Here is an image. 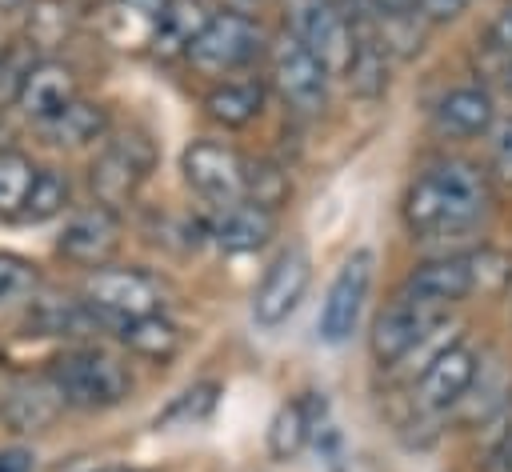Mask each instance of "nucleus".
<instances>
[{"instance_id":"f257e3e1","label":"nucleus","mask_w":512,"mask_h":472,"mask_svg":"<svg viewBox=\"0 0 512 472\" xmlns=\"http://www.w3.org/2000/svg\"><path fill=\"white\" fill-rule=\"evenodd\" d=\"M484 204H488L484 176L464 160H444L408 188L404 220L416 236H444L476 224Z\"/></svg>"},{"instance_id":"f03ea898","label":"nucleus","mask_w":512,"mask_h":472,"mask_svg":"<svg viewBox=\"0 0 512 472\" xmlns=\"http://www.w3.org/2000/svg\"><path fill=\"white\" fill-rule=\"evenodd\" d=\"M52 388L60 392L64 404L72 408H112L132 392V376L128 368L108 356L104 348H72L60 352L48 368Z\"/></svg>"},{"instance_id":"7ed1b4c3","label":"nucleus","mask_w":512,"mask_h":472,"mask_svg":"<svg viewBox=\"0 0 512 472\" xmlns=\"http://www.w3.org/2000/svg\"><path fill=\"white\" fill-rule=\"evenodd\" d=\"M84 304H92L108 320L152 316L164 308V284L144 268H96L84 280Z\"/></svg>"},{"instance_id":"20e7f679","label":"nucleus","mask_w":512,"mask_h":472,"mask_svg":"<svg viewBox=\"0 0 512 472\" xmlns=\"http://www.w3.org/2000/svg\"><path fill=\"white\" fill-rule=\"evenodd\" d=\"M288 24L292 36L328 68V76L352 64L356 36L332 0H288Z\"/></svg>"},{"instance_id":"39448f33","label":"nucleus","mask_w":512,"mask_h":472,"mask_svg":"<svg viewBox=\"0 0 512 472\" xmlns=\"http://www.w3.org/2000/svg\"><path fill=\"white\" fill-rule=\"evenodd\" d=\"M264 36H260V24L248 20V16H236V12H220L212 16L200 36L188 44V60L200 68V72H236L244 68L248 60H256Z\"/></svg>"},{"instance_id":"423d86ee","label":"nucleus","mask_w":512,"mask_h":472,"mask_svg":"<svg viewBox=\"0 0 512 472\" xmlns=\"http://www.w3.org/2000/svg\"><path fill=\"white\" fill-rule=\"evenodd\" d=\"M368 284H372V252L368 248H356L340 272L332 276L328 284V296L320 304V316H316V332L324 344H344L360 320V308L368 300Z\"/></svg>"},{"instance_id":"0eeeda50","label":"nucleus","mask_w":512,"mask_h":472,"mask_svg":"<svg viewBox=\"0 0 512 472\" xmlns=\"http://www.w3.org/2000/svg\"><path fill=\"white\" fill-rule=\"evenodd\" d=\"M448 308L444 304H432V300H400L392 304L376 324H372V356L380 364H396L404 360L408 352H416L432 332H440Z\"/></svg>"},{"instance_id":"6e6552de","label":"nucleus","mask_w":512,"mask_h":472,"mask_svg":"<svg viewBox=\"0 0 512 472\" xmlns=\"http://www.w3.org/2000/svg\"><path fill=\"white\" fill-rule=\"evenodd\" d=\"M308 280H312V260H308V252H304L300 244L284 248V252L272 260V268L264 272V280H260V288H256V296H252V320H256L260 328H280V324L296 312V304L304 300Z\"/></svg>"},{"instance_id":"1a4fd4ad","label":"nucleus","mask_w":512,"mask_h":472,"mask_svg":"<svg viewBox=\"0 0 512 472\" xmlns=\"http://www.w3.org/2000/svg\"><path fill=\"white\" fill-rule=\"evenodd\" d=\"M184 180L212 204H236L244 196V156L220 140H196L180 156Z\"/></svg>"},{"instance_id":"9d476101","label":"nucleus","mask_w":512,"mask_h":472,"mask_svg":"<svg viewBox=\"0 0 512 472\" xmlns=\"http://www.w3.org/2000/svg\"><path fill=\"white\" fill-rule=\"evenodd\" d=\"M148 168H152V144L140 132L108 140V148L92 164V192H96V200L104 208H116V204L132 200V192L140 188Z\"/></svg>"},{"instance_id":"9b49d317","label":"nucleus","mask_w":512,"mask_h":472,"mask_svg":"<svg viewBox=\"0 0 512 472\" xmlns=\"http://www.w3.org/2000/svg\"><path fill=\"white\" fill-rule=\"evenodd\" d=\"M272 80H276L280 96L300 112H320L324 100H328V68L296 36L276 40V48H272Z\"/></svg>"},{"instance_id":"f8f14e48","label":"nucleus","mask_w":512,"mask_h":472,"mask_svg":"<svg viewBox=\"0 0 512 472\" xmlns=\"http://www.w3.org/2000/svg\"><path fill=\"white\" fill-rule=\"evenodd\" d=\"M476 352L468 344H448L440 348L424 368H420V384H416V400L424 412H444L452 404L464 400L472 376H476Z\"/></svg>"},{"instance_id":"ddd939ff","label":"nucleus","mask_w":512,"mask_h":472,"mask_svg":"<svg viewBox=\"0 0 512 472\" xmlns=\"http://www.w3.org/2000/svg\"><path fill=\"white\" fill-rule=\"evenodd\" d=\"M116 244H120V220L104 204H92V208L76 212L64 224L60 240H56L60 256L72 260V264H84V268H100L116 252Z\"/></svg>"},{"instance_id":"4468645a","label":"nucleus","mask_w":512,"mask_h":472,"mask_svg":"<svg viewBox=\"0 0 512 472\" xmlns=\"http://www.w3.org/2000/svg\"><path fill=\"white\" fill-rule=\"evenodd\" d=\"M60 392L52 380H32V376H0V416L16 432H36L48 428L60 412Z\"/></svg>"},{"instance_id":"2eb2a0df","label":"nucleus","mask_w":512,"mask_h":472,"mask_svg":"<svg viewBox=\"0 0 512 472\" xmlns=\"http://www.w3.org/2000/svg\"><path fill=\"white\" fill-rule=\"evenodd\" d=\"M72 100H80L76 96V76H72V68L56 64V60H36L24 76V84H20V96H16L20 112L28 120H40V124L56 120Z\"/></svg>"},{"instance_id":"dca6fc26","label":"nucleus","mask_w":512,"mask_h":472,"mask_svg":"<svg viewBox=\"0 0 512 472\" xmlns=\"http://www.w3.org/2000/svg\"><path fill=\"white\" fill-rule=\"evenodd\" d=\"M276 220L268 208L252 204V200H236V204H224L216 212V220L208 224V236L224 248V252H256L268 244Z\"/></svg>"},{"instance_id":"f3484780","label":"nucleus","mask_w":512,"mask_h":472,"mask_svg":"<svg viewBox=\"0 0 512 472\" xmlns=\"http://www.w3.org/2000/svg\"><path fill=\"white\" fill-rule=\"evenodd\" d=\"M404 292L416 296V300H432V304H456L472 292V272H468V260L464 256H444V260H428L420 264L408 280H404Z\"/></svg>"},{"instance_id":"a211bd4d","label":"nucleus","mask_w":512,"mask_h":472,"mask_svg":"<svg viewBox=\"0 0 512 472\" xmlns=\"http://www.w3.org/2000/svg\"><path fill=\"white\" fill-rule=\"evenodd\" d=\"M320 416H324V400L316 392H308L304 400H292V404L276 408V416L268 424V452L276 460H292L308 444V436L316 432V420Z\"/></svg>"},{"instance_id":"6ab92c4d","label":"nucleus","mask_w":512,"mask_h":472,"mask_svg":"<svg viewBox=\"0 0 512 472\" xmlns=\"http://www.w3.org/2000/svg\"><path fill=\"white\" fill-rule=\"evenodd\" d=\"M492 96L484 88H452L440 104H436V120L444 132H456V136H480L492 128Z\"/></svg>"},{"instance_id":"aec40b11","label":"nucleus","mask_w":512,"mask_h":472,"mask_svg":"<svg viewBox=\"0 0 512 472\" xmlns=\"http://www.w3.org/2000/svg\"><path fill=\"white\" fill-rule=\"evenodd\" d=\"M120 328V340L136 352V356H148V360H172L180 352V332L172 320H164L160 312L152 316H128L116 324Z\"/></svg>"},{"instance_id":"412c9836","label":"nucleus","mask_w":512,"mask_h":472,"mask_svg":"<svg viewBox=\"0 0 512 472\" xmlns=\"http://www.w3.org/2000/svg\"><path fill=\"white\" fill-rule=\"evenodd\" d=\"M204 108H208L212 120H220V124H228V128H240V124H248L252 116H260V108H264V88H260L256 80H232V84L212 88L208 100H204Z\"/></svg>"},{"instance_id":"4be33fe9","label":"nucleus","mask_w":512,"mask_h":472,"mask_svg":"<svg viewBox=\"0 0 512 472\" xmlns=\"http://www.w3.org/2000/svg\"><path fill=\"white\" fill-rule=\"evenodd\" d=\"M212 16L204 12L200 0H168V8L156 16V48L168 44V52H188V44L200 36V28Z\"/></svg>"},{"instance_id":"5701e85b","label":"nucleus","mask_w":512,"mask_h":472,"mask_svg":"<svg viewBox=\"0 0 512 472\" xmlns=\"http://www.w3.org/2000/svg\"><path fill=\"white\" fill-rule=\"evenodd\" d=\"M104 128H108L104 108H100V104H88V100H72L56 120H48V124H44L48 140H52V144H68V148L96 140Z\"/></svg>"},{"instance_id":"b1692460","label":"nucleus","mask_w":512,"mask_h":472,"mask_svg":"<svg viewBox=\"0 0 512 472\" xmlns=\"http://www.w3.org/2000/svg\"><path fill=\"white\" fill-rule=\"evenodd\" d=\"M24 28H28V44H32V48L52 52V48H60V44L68 40V32H72V4H64V0H36V4L28 8Z\"/></svg>"},{"instance_id":"393cba45","label":"nucleus","mask_w":512,"mask_h":472,"mask_svg":"<svg viewBox=\"0 0 512 472\" xmlns=\"http://www.w3.org/2000/svg\"><path fill=\"white\" fill-rule=\"evenodd\" d=\"M348 76V88L356 96H380L384 84H388V64H384V52L372 44V40H356V52H352V64L344 68Z\"/></svg>"},{"instance_id":"a878e982","label":"nucleus","mask_w":512,"mask_h":472,"mask_svg":"<svg viewBox=\"0 0 512 472\" xmlns=\"http://www.w3.org/2000/svg\"><path fill=\"white\" fill-rule=\"evenodd\" d=\"M36 168L28 156L20 152H0V216H16L24 212V200L32 192Z\"/></svg>"},{"instance_id":"bb28decb","label":"nucleus","mask_w":512,"mask_h":472,"mask_svg":"<svg viewBox=\"0 0 512 472\" xmlns=\"http://www.w3.org/2000/svg\"><path fill=\"white\" fill-rule=\"evenodd\" d=\"M64 204H68V176L56 172V168H36V180H32V192H28L20 216L52 220L56 212H64Z\"/></svg>"},{"instance_id":"cd10ccee","label":"nucleus","mask_w":512,"mask_h":472,"mask_svg":"<svg viewBox=\"0 0 512 472\" xmlns=\"http://www.w3.org/2000/svg\"><path fill=\"white\" fill-rule=\"evenodd\" d=\"M288 192H292V184L276 164H248L244 168V200L276 212L288 200Z\"/></svg>"},{"instance_id":"c85d7f7f","label":"nucleus","mask_w":512,"mask_h":472,"mask_svg":"<svg viewBox=\"0 0 512 472\" xmlns=\"http://www.w3.org/2000/svg\"><path fill=\"white\" fill-rule=\"evenodd\" d=\"M220 400V384H196L188 392H180L160 416H156V428H168V424H196V420H208L212 408Z\"/></svg>"},{"instance_id":"c756f323","label":"nucleus","mask_w":512,"mask_h":472,"mask_svg":"<svg viewBox=\"0 0 512 472\" xmlns=\"http://www.w3.org/2000/svg\"><path fill=\"white\" fill-rule=\"evenodd\" d=\"M468 260V272H472V292H504L512 284V252L504 248H480Z\"/></svg>"},{"instance_id":"7c9ffc66","label":"nucleus","mask_w":512,"mask_h":472,"mask_svg":"<svg viewBox=\"0 0 512 472\" xmlns=\"http://www.w3.org/2000/svg\"><path fill=\"white\" fill-rule=\"evenodd\" d=\"M32 284H36V268L24 256L0 252V304L20 300L24 292H32Z\"/></svg>"},{"instance_id":"2f4dec72","label":"nucleus","mask_w":512,"mask_h":472,"mask_svg":"<svg viewBox=\"0 0 512 472\" xmlns=\"http://www.w3.org/2000/svg\"><path fill=\"white\" fill-rule=\"evenodd\" d=\"M32 64L36 60H32V52L24 44H12V48L0 52V104L20 96V84H24V76H28Z\"/></svg>"},{"instance_id":"473e14b6","label":"nucleus","mask_w":512,"mask_h":472,"mask_svg":"<svg viewBox=\"0 0 512 472\" xmlns=\"http://www.w3.org/2000/svg\"><path fill=\"white\" fill-rule=\"evenodd\" d=\"M488 44H492L500 56H508V60H512V8H508V12H500V16L492 20V28H488Z\"/></svg>"},{"instance_id":"72a5a7b5","label":"nucleus","mask_w":512,"mask_h":472,"mask_svg":"<svg viewBox=\"0 0 512 472\" xmlns=\"http://www.w3.org/2000/svg\"><path fill=\"white\" fill-rule=\"evenodd\" d=\"M496 172L504 180H512V124H504L496 136Z\"/></svg>"},{"instance_id":"f704fd0d","label":"nucleus","mask_w":512,"mask_h":472,"mask_svg":"<svg viewBox=\"0 0 512 472\" xmlns=\"http://www.w3.org/2000/svg\"><path fill=\"white\" fill-rule=\"evenodd\" d=\"M0 472H32V452H24V448H4V452H0Z\"/></svg>"},{"instance_id":"c9c22d12","label":"nucleus","mask_w":512,"mask_h":472,"mask_svg":"<svg viewBox=\"0 0 512 472\" xmlns=\"http://www.w3.org/2000/svg\"><path fill=\"white\" fill-rule=\"evenodd\" d=\"M416 4H420V8H424L432 20H448V16H456V12H460L468 0H416Z\"/></svg>"},{"instance_id":"e433bc0d","label":"nucleus","mask_w":512,"mask_h":472,"mask_svg":"<svg viewBox=\"0 0 512 472\" xmlns=\"http://www.w3.org/2000/svg\"><path fill=\"white\" fill-rule=\"evenodd\" d=\"M120 4L132 8V12H140V16H160L168 8V0H120Z\"/></svg>"},{"instance_id":"4c0bfd02","label":"nucleus","mask_w":512,"mask_h":472,"mask_svg":"<svg viewBox=\"0 0 512 472\" xmlns=\"http://www.w3.org/2000/svg\"><path fill=\"white\" fill-rule=\"evenodd\" d=\"M224 12H236V16H248V12H256L264 0H216Z\"/></svg>"},{"instance_id":"58836bf2","label":"nucleus","mask_w":512,"mask_h":472,"mask_svg":"<svg viewBox=\"0 0 512 472\" xmlns=\"http://www.w3.org/2000/svg\"><path fill=\"white\" fill-rule=\"evenodd\" d=\"M380 12H388V16H404L408 8H416V0H372Z\"/></svg>"},{"instance_id":"ea45409f","label":"nucleus","mask_w":512,"mask_h":472,"mask_svg":"<svg viewBox=\"0 0 512 472\" xmlns=\"http://www.w3.org/2000/svg\"><path fill=\"white\" fill-rule=\"evenodd\" d=\"M96 472H144V468H124V464H104V468H96Z\"/></svg>"},{"instance_id":"a19ab883","label":"nucleus","mask_w":512,"mask_h":472,"mask_svg":"<svg viewBox=\"0 0 512 472\" xmlns=\"http://www.w3.org/2000/svg\"><path fill=\"white\" fill-rule=\"evenodd\" d=\"M24 0H0V12H12V8H20Z\"/></svg>"},{"instance_id":"79ce46f5","label":"nucleus","mask_w":512,"mask_h":472,"mask_svg":"<svg viewBox=\"0 0 512 472\" xmlns=\"http://www.w3.org/2000/svg\"><path fill=\"white\" fill-rule=\"evenodd\" d=\"M508 88H512V64H508Z\"/></svg>"}]
</instances>
